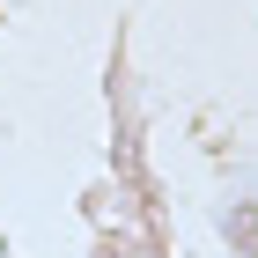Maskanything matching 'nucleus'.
<instances>
[]
</instances>
